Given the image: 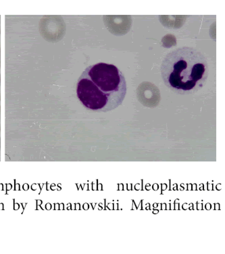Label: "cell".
<instances>
[{
	"instance_id": "cell-5",
	"label": "cell",
	"mask_w": 225,
	"mask_h": 254,
	"mask_svg": "<svg viewBox=\"0 0 225 254\" xmlns=\"http://www.w3.org/2000/svg\"><path fill=\"white\" fill-rule=\"evenodd\" d=\"M0 78H1V75H0ZM0 98H1V93H0Z\"/></svg>"
},
{
	"instance_id": "cell-2",
	"label": "cell",
	"mask_w": 225,
	"mask_h": 254,
	"mask_svg": "<svg viewBox=\"0 0 225 254\" xmlns=\"http://www.w3.org/2000/svg\"><path fill=\"white\" fill-rule=\"evenodd\" d=\"M209 75L207 59L201 52L190 47L172 50L161 64L165 85L179 94H192L201 89Z\"/></svg>"
},
{
	"instance_id": "cell-1",
	"label": "cell",
	"mask_w": 225,
	"mask_h": 254,
	"mask_svg": "<svg viewBox=\"0 0 225 254\" xmlns=\"http://www.w3.org/2000/svg\"><path fill=\"white\" fill-rule=\"evenodd\" d=\"M127 94V82L113 64L99 63L88 66L76 84V95L86 108L112 111L121 106Z\"/></svg>"
},
{
	"instance_id": "cell-4",
	"label": "cell",
	"mask_w": 225,
	"mask_h": 254,
	"mask_svg": "<svg viewBox=\"0 0 225 254\" xmlns=\"http://www.w3.org/2000/svg\"><path fill=\"white\" fill-rule=\"evenodd\" d=\"M0 67H1V49H0Z\"/></svg>"
},
{
	"instance_id": "cell-3",
	"label": "cell",
	"mask_w": 225,
	"mask_h": 254,
	"mask_svg": "<svg viewBox=\"0 0 225 254\" xmlns=\"http://www.w3.org/2000/svg\"><path fill=\"white\" fill-rule=\"evenodd\" d=\"M66 30L63 18L60 16H47L41 18L39 31L42 37L50 42H58L64 36Z\"/></svg>"
},
{
	"instance_id": "cell-6",
	"label": "cell",
	"mask_w": 225,
	"mask_h": 254,
	"mask_svg": "<svg viewBox=\"0 0 225 254\" xmlns=\"http://www.w3.org/2000/svg\"><path fill=\"white\" fill-rule=\"evenodd\" d=\"M0 33H1V29H0Z\"/></svg>"
}]
</instances>
